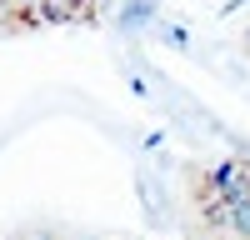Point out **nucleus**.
I'll use <instances>...</instances> for the list:
<instances>
[{"mask_svg": "<svg viewBox=\"0 0 250 240\" xmlns=\"http://www.w3.org/2000/svg\"><path fill=\"white\" fill-rule=\"evenodd\" d=\"M65 5H70V0H65Z\"/></svg>", "mask_w": 250, "mask_h": 240, "instance_id": "nucleus-1", "label": "nucleus"}]
</instances>
